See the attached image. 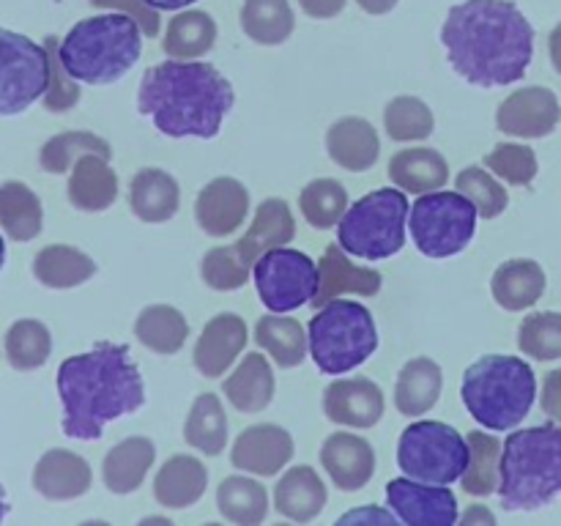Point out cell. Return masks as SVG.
<instances>
[{"mask_svg":"<svg viewBox=\"0 0 561 526\" xmlns=\"http://www.w3.org/2000/svg\"><path fill=\"white\" fill-rule=\"evenodd\" d=\"M449 66L469 85H515L535 58V27L513 0H463L442 25Z\"/></svg>","mask_w":561,"mask_h":526,"instance_id":"cell-1","label":"cell"},{"mask_svg":"<svg viewBox=\"0 0 561 526\" xmlns=\"http://www.w3.org/2000/svg\"><path fill=\"white\" fill-rule=\"evenodd\" d=\"M58 395L66 436L96 442L110 422L146 405V381L129 345L96 343L85 354L60 362Z\"/></svg>","mask_w":561,"mask_h":526,"instance_id":"cell-2","label":"cell"},{"mask_svg":"<svg viewBox=\"0 0 561 526\" xmlns=\"http://www.w3.org/2000/svg\"><path fill=\"white\" fill-rule=\"evenodd\" d=\"M236 91L217 66L203 60H162L142 75L137 110L164 137L214 140L233 110Z\"/></svg>","mask_w":561,"mask_h":526,"instance_id":"cell-3","label":"cell"},{"mask_svg":"<svg viewBox=\"0 0 561 526\" xmlns=\"http://www.w3.org/2000/svg\"><path fill=\"white\" fill-rule=\"evenodd\" d=\"M142 27L135 16L121 11L80 20L64 42L58 55L64 69L85 85H110L129 75L142 55Z\"/></svg>","mask_w":561,"mask_h":526,"instance_id":"cell-4","label":"cell"},{"mask_svg":"<svg viewBox=\"0 0 561 526\" xmlns=\"http://www.w3.org/2000/svg\"><path fill=\"white\" fill-rule=\"evenodd\" d=\"M561 493V427L537 425L504 438L499 499L507 513H531Z\"/></svg>","mask_w":561,"mask_h":526,"instance_id":"cell-5","label":"cell"},{"mask_svg":"<svg viewBox=\"0 0 561 526\" xmlns=\"http://www.w3.org/2000/svg\"><path fill=\"white\" fill-rule=\"evenodd\" d=\"M460 398L482 427L513 431L529 416L531 405H535V370L520 356L488 354L466 367Z\"/></svg>","mask_w":561,"mask_h":526,"instance_id":"cell-6","label":"cell"},{"mask_svg":"<svg viewBox=\"0 0 561 526\" xmlns=\"http://www.w3.org/2000/svg\"><path fill=\"white\" fill-rule=\"evenodd\" d=\"M310 356L327 376H343L365 365L378 351L376 318L351 299L327 301L307 323Z\"/></svg>","mask_w":561,"mask_h":526,"instance_id":"cell-7","label":"cell"},{"mask_svg":"<svg viewBox=\"0 0 561 526\" xmlns=\"http://www.w3.org/2000/svg\"><path fill=\"white\" fill-rule=\"evenodd\" d=\"M411 203L403 190L367 192L356 203H351L337 225V241L351 258L362 261H387L405 247V228H409Z\"/></svg>","mask_w":561,"mask_h":526,"instance_id":"cell-8","label":"cell"},{"mask_svg":"<svg viewBox=\"0 0 561 526\" xmlns=\"http://www.w3.org/2000/svg\"><path fill=\"white\" fill-rule=\"evenodd\" d=\"M471 447L458 427L436 420L411 422L400 433L398 466L405 477L431 485H453L466 474Z\"/></svg>","mask_w":561,"mask_h":526,"instance_id":"cell-9","label":"cell"},{"mask_svg":"<svg viewBox=\"0 0 561 526\" xmlns=\"http://www.w3.org/2000/svg\"><path fill=\"white\" fill-rule=\"evenodd\" d=\"M474 203L455 192H425L416 197L409 214V230L414 247L425 258H453L471 244L477 233Z\"/></svg>","mask_w":561,"mask_h":526,"instance_id":"cell-10","label":"cell"},{"mask_svg":"<svg viewBox=\"0 0 561 526\" xmlns=\"http://www.w3.org/2000/svg\"><path fill=\"white\" fill-rule=\"evenodd\" d=\"M257 296L268 312H294L312 305L318 294V261L290 247H274L257 258L252 268Z\"/></svg>","mask_w":561,"mask_h":526,"instance_id":"cell-11","label":"cell"},{"mask_svg":"<svg viewBox=\"0 0 561 526\" xmlns=\"http://www.w3.org/2000/svg\"><path fill=\"white\" fill-rule=\"evenodd\" d=\"M49 85V53L44 44L0 27V115H20Z\"/></svg>","mask_w":561,"mask_h":526,"instance_id":"cell-12","label":"cell"},{"mask_svg":"<svg viewBox=\"0 0 561 526\" xmlns=\"http://www.w3.org/2000/svg\"><path fill=\"white\" fill-rule=\"evenodd\" d=\"M387 504L400 524L409 526H453L458 524V496L449 485L394 477L387 482Z\"/></svg>","mask_w":561,"mask_h":526,"instance_id":"cell-13","label":"cell"},{"mask_svg":"<svg viewBox=\"0 0 561 526\" xmlns=\"http://www.w3.org/2000/svg\"><path fill=\"white\" fill-rule=\"evenodd\" d=\"M561 121V104L551 88L529 85L510 93L496 110V126L510 137L540 140L548 137Z\"/></svg>","mask_w":561,"mask_h":526,"instance_id":"cell-14","label":"cell"},{"mask_svg":"<svg viewBox=\"0 0 561 526\" xmlns=\"http://www.w3.org/2000/svg\"><path fill=\"white\" fill-rule=\"evenodd\" d=\"M294 436L285 427L261 422V425H250L239 433L233 449H230V464L247 474L274 477L294 460Z\"/></svg>","mask_w":561,"mask_h":526,"instance_id":"cell-15","label":"cell"},{"mask_svg":"<svg viewBox=\"0 0 561 526\" xmlns=\"http://www.w3.org/2000/svg\"><path fill=\"white\" fill-rule=\"evenodd\" d=\"M321 405L327 420H332L334 425L365 431V427L378 425L383 409H387V400H383V389L376 381L365 376H351L329 384L323 389Z\"/></svg>","mask_w":561,"mask_h":526,"instance_id":"cell-16","label":"cell"},{"mask_svg":"<svg viewBox=\"0 0 561 526\" xmlns=\"http://www.w3.org/2000/svg\"><path fill=\"white\" fill-rule=\"evenodd\" d=\"M247 214H250V192L230 175H217L197 192L195 222L211 239L233 236L244 225Z\"/></svg>","mask_w":561,"mask_h":526,"instance_id":"cell-17","label":"cell"},{"mask_svg":"<svg viewBox=\"0 0 561 526\" xmlns=\"http://www.w3.org/2000/svg\"><path fill=\"white\" fill-rule=\"evenodd\" d=\"M247 321L236 312H219L211 321L203 327L201 338H197L195 351H192V362H195L197 373L206 378H219L233 367L241 351L247 348Z\"/></svg>","mask_w":561,"mask_h":526,"instance_id":"cell-18","label":"cell"},{"mask_svg":"<svg viewBox=\"0 0 561 526\" xmlns=\"http://www.w3.org/2000/svg\"><path fill=\"white\" fill-rule=\"evenodd\" d=\"M321 464L340 491L356 493L376 474V449L356 433L337 431L321 444Z\"/></svg>","mask_w":561,"mask_h":526,"instance_id":"cell-19","label":"cell"},{"mask_svg":"<svg viewBox=\"0 0 561 526\" xmlns=\"http://www.w3.org/2000/svg\"><path fill=\"white\" fill-rule=\"evenodd\" d=\"M318 294L312 299V307L321 310L327 301L340 299V296H376L381 290L383 277L378 268L356 266L348 261V252L337 244H329L318 261Z\"/></svg>","mask_w":561,"mask_h":526,"instance_id":"cell-20","label":"cell"},{"mask_svg":"<svg viewBox=\"0 0 561 526\" xmlns=\"http://www.w3.org/2000/svg\"><path fill=\"white\" fill-rule=\"evenodd\" d=\"M93 471L82 455L71 449H47L33 469V488L49 502H69L91 491Z\"/></svg>","mask_w":561,"mask_h":526,"instance_id":"cell-21","label":"cell"},{"mask_svg":"<svg viewBox=\"0 0 561 526\" xmlns=\"http://www.w3.org/2000/svg\"><path fill=\"white\" fill-rule=\"evenodd\" d=\"M294 236L296 219L288 203H285L283 197H266V201L257 206L247 233L233 244V250L247 266L255 268L257 258H261L263 252L274 250V247H285L288 241H294Z\"/></svg>","mask_w":561,"mask_h":526,"instance_id":"cell-22","label":"cell"},{"mask_svg":"<svg viewBox=\"0 0 561 526\" xmlns=\"http://www.w3.org/2000/svg\"><path fill=\"white\" fill-rule=\"evenodd\" d=\"M327 153L337 168L348 170V173H365L378 162L381 137L370 121L359 118V115H345L329 126Z\"/></svg>","mask_w":561,"mask_h":526,"instance_id":"cell-23","label":"cell"},{"mask_svg":"<svg viewBox=\"0 0 561 526\" xmlns=\"http://www.w3.org/2000/svg\"><path fill=\"white\" fill-rule=\"evenodd\" d=\"M327 482L312 466H294L274 485V510L296 524L316 521L327 507Z\"/></svg>","mask_w":561,"mask_h":526,"instance_id":"cell-24","label":"cell"},{"mask_svg":"<svg viewBox=\"0 0 561 526\" xmlns=\"http://www.w3.org/2000/svg\"><path fill=\"white\" fill-rule=\"evenodd\" d=\"M129 208L148 225L168 222L181 208L179 181L162 168H140L131 175Z\"/></svg>","mask_w":561,"mask_h":526,"instance_id":"cell-25","label":"cell"},{"mask_svg":"<svg viewBox=\"0 0 561 526\" xmlns=\"http://www.w3.org/2000/svg\"><path fill=\"white\" fill-rule=\"evenodd\" d=\"M274 370L261 351H250L233 373L225 378L222 395L241 414H261L274 400Z\"/></svg>","mask_w":561,"mask_h":526,"instance_id":"cell-26","label":"cell"},{"mask_svg":"<svg viewBox=\"0 0 561 526\" xmlns=\"http://www.w3.org/2000/svg\"><path fill=\"white\" fill-rule=\"evenodd\" d=\"M548 277L542 266L531 258H513L504 261L491 277V294L499 307L507 312H520L535 307L546 294Z\"/></svg>","mask_w":561,"mask_h":526,"instance_id":"cell-27","label":"cell"},{"mask_svg":"<svg viewBox=\"0 0 561 526\" xmlns=\"http://www.w3.org/2000/svg\"><path fill=\"white\" fill-rule=\"evenodd\" d=\"M208 488V469L195 455H170L153 477V499L168 510L201 502Z\"/></svg>","mask_w":561,"mask_h":526,"instance_id":"cell-28","label":"cell"},{"mask_svg":"<svg viewBox=\"0 0 561 526\" xmlns=\"http://www.w3.org/2000/svg\"><path fill=\"white\" fill-rule=\"evenodd\" d=\"M157 460V447L146 436H129L115 444L102 460V480L104 488L115 496L135 493L146 482V474L151 471Z\"/></svg>","mask_w":561,"mask_h":526,"instance_id":"cell-29","label":"cell"},{"mask_svg":"<svg viewBox=\"0 0 561 526\" xmlns=\"http://www.w3.org/2000/svg\"><path fill=\"white\" fill-rule=\"evenodd\" d=\"M389 179L405 195H425L447 186L449 164L436 148H403L389 159Z\"/></svg>","mask_w":561,"mask_h":526,"instance_id":"cell-30","label":"cell"},{"mask_svg":"<svg viewBox=\"0 0 561 526\" xmlns=\"http://www.w3.org/2000/svg\"><path fill=\"white\" fill-rule=\"evenodd\" d=\"M118 197V175L110 168V159L99 153H88L71 168L69 175V203L80 211L99 214L107 211Z\"/></svg>","mask_w":561,"mask_h":526,"instance_id":"cell-31","label":"cell"},{"mask_svg":"<svg viewBox=\"0 0 561 526\" xmlns=\"http://www.w3.org/2000/svg\"><path fill=\"white\" fill-rule=\"evenodd\" d=\"M444 389V370L431 356L409 359L394 384V405L405 416H422L438 403Z\"/></svg>","mask_w":561,"mask_h":526,"instance_id":"cell-32","label":"cell"},{"mask_svg":"<svg viewBox=\"0 0 561 526\" xmlns=\"http://www.w3.org/2000/svg\"><path fill=\"white\" fill-rule=\"evenodd\" d=\"M255 343L285 370L299 367L305 356L310 354V340H307L305 327L285 312H268V316L257 318Z\"/></svg>","mask_w":561,"mask_h":526,"instance_id":"cell-33","label":"cell"},{"mask_svg":"<svg viewBox=\"0 0 561 526\" xmlns=\"http://www.w3.org/2000/svg\"><path fill=\"white\" fill-rule=\"evenodd\" d=\"M217 44V22L208 11L184 9L168 22L162 49L168 58L197 60L208 55Z\"/></svg>","mask_w":561,"mask_h":526,"instance_id":"cell-34","label":"cell"},{"mask_svg":"<svg viewBox=\"0 0 561 526\" xmlns=\"http://www.w3.org/2000/svg\"><path fill=\"white\" fill-rule=\"evenodd\" d=\"M96 274V263L91 255L69 244H49L33 258V277L55 290L77 288Z\"/></svg>","mask_w":561,"mask_h":526,"instance_id":"cell-35","label":"cell"},{"mask_svg":"<svg viewBox=\"0 0 561 526\" xmlns=\"http://www.w3.org/2000/svg\"><path fill=\"white\" fill-rule=\"evenodd\" d=\"M0 228L11 241H31L44 228V208L36 192L22 181L0 184Z\"/></svg>","mask_w":561,"mask_h":526,"instance_id":"cell-36","label":"cell"},{"mask_svg":"<svg viewBox=\"0 0 561 526\" xmlns=\"http://www.w3.org/2000/svg\"><path fill=\"white\" fill-rule=\"evenodd\" d=\"M184 442L208 458L228 447V414H225L222 400L214 392H203L195 398L184 422Z\"/></svg>","mask_w":561,"mask_h":526,"instance_id":"cell-37","label":"cell"},{"mask_svg":"<svg viewBox=\"0 0 561 526\" xmlns=\"http://www.w3.org/2000/svg\"><path fill=\"white\" fill-rule=\"evenodd\" d=\"M135 338L153 354H179L190 338V323L173 305L142 307L135 321Z\"/></svg>","mask_w":561,"mask_h":526,"instance_id":"cell-38","label":"cell"},{"mask_svg":"<svg viewBox=\"0 0 561 526\" xmlns=\"http://www.w3.org/2000/svg\"><path fill=\"white\" fill-rule=\"evenodd\" d=\"M217 507L222 518L239 526H255L268 515V493L255 477L230 474L217 488Z\"/></svg>","mask_w":561,"mask_h":526,"instance_id":"cell-39","label":"cell"},{"mask_svg":"<svg viewBox=\"0 0 561 526\" xmlns=\"http://www.w3.org/2000/svg\"><path fill=\"white\" fill-rule=\"evenodd\" d=\"M471 458L466 466V474L460 477V488L469 496H491L499 493V482H502V449L504 444L496 436L485 431H471L469 436Z\"/></svg>","mask_w":561,"mask_h":526,"instance_id":"cell-40","label":"cell"},{"mask_svg":"<svg viewBox=\"0 0 561 526\" xmlns=\"http://www.w3.org/2000/svg\"><path fill=\"white\" fill-rule=\"evenodd\" d=\"M241 27L261 47H277L294 33L296 14L288 0H244Z\"/></svg>","mask_w":561,"mask_h":526,"instance_id":"cell-41","label":"cell"},{"mask_svg":"<svg viewBox=\"0 0 561 526\" xmlns=\"http://www.w3.org/2000/svg\"><path fill=\"white\" fill-rule=\"evenodd\" d=\"M88 153H99V157L110 159L113 157V148H110L107 140H102L93 132H60V135L49 137L47 142L42 146V153H38V162L47 173L53 175H64L80 162L82 157Z\"/></svg>","mask_w":561,"mask_h":526,"instance_id":"cell-42","label":"cell"},{"mask_svg":"<svg viewBox=\"0 0 561 526\" xmlns=\"http://www.w3.org/2000/svg\"><path fill=\"white\" fill-rule=\"evenodd\" d=\"M53 354V334L36 318H20L5 332V359L14 370L27 373L42 367Z\"/></svg>","mask_w":561,"mask_h":526,"instance_id":"cell-43","label":"cell"},{"mask_svg":"<svg viewBox=\"0 0 561 526\" xmlns=\"http://www.w3.org/2000/svg\"><path fill=\"white\" fill-rule=\"evenodd\" d=\"M299 208L307 225L316 230L337 228L343 214L348 211V192L334 179H316L301 190Z\"/></svg>","mask_w":561,"mask_h":526,"instance_id":"cell-44","label":"cell"},{"mask_svg":"<svg viewBox=\"0 0 561 526\" xmlns=\"http://www.w3.org/2000/svg\"><path fill=\"white\" fill-rule=\"evenodd\" d=\"M383 129L394 142L427 140L436 129V118L420 96H394L383 110Z\"/></svg>","mask_w":561,"mask_h":526,"instance_id":"cell-45","label":"cell"},{"mask_svg":"<svg viewBox=\"0 0 561 526\" xmlns=\"http://www.w3.org/2000/svg\"><path fill=\"white\" fill-rule=\"evenodd\" d=\"M518 348L537 362L561 359V312H531L518 327Z\"/></svg>","mask_w":561,"mask_h":526,"instance_id":"cell-46","label":"cell"},{"mask_svg":"<svg viewBox=\"0 0 561 526\" xmlns=\"http://www.w3.org/2000/svg\"><path fill=\"white\" fill-rule=\"evenodd\" d=\"M455 186H458L460 195L469 197L477 206L482 219H493L510 206V195L502 186V181L491 173V170H482L480 164H471V168H463L455 179Z\"/></svg>","mask_w":561,"mask_h":526,"instance_id":"cell-47","label":"cell"},{"mask_svg":"<svg viewBox=\"0 0 561 526\" xmlns=\"http://www.w3.org/2000/svg\"><path fill=\"white\" fill-rule=\"evenodd\" d=\"M201 277L208 288L228 294V290L244 288L247 279L252 277V268L236 255L233 244H222V247H211V250L203 255Z\"/></svg>","mask_w":561,"mask_h":526,"instance_id":"cell-48","label":"cell"},{"mask_svg":"<svg viewBox=\"0 0 561 526\" xmlns=\"http://www.w3.org/2000/svg\"><path fill=\"white\" fill-rule=\"evenodd\" d=\"M485 168L507 184L529 186L540 164H537V153L524 142H499L485 157Z\"/></svg>","mask_w":561,"mask_h":526,"instance_id":"cell-49","label":"cell"},{"mask_svg":"<svg viewBox=\"0 0 561 526\" xmlns=\"http://www.w3.org/2000/svg\"><path fill=\"white\" fill-rule=\"evenodd\" d=\"M58 44L60 42L55 36H49L47 42H44V47H47L49 53V85L47 91H44L42 102L49 113H66V110H71L80 102V85H77L75 77H71L69 71L64 69V64H60Z\"/></svg>","mask_w":561,"mask_h":526,"instance_id":"cell-50","label":"cell"},{"mask_svg":"<svg viewBox=\"0 0 561 526\" xmlns=\"http://www.w3.org/2000/svg\"><path fill=\"white\" fill-rule=\"evenodd\" d=\"M91 5H96V9L102 11H121V14L135 16L148 38H157L159 31H162L159 11L146 5V0H91Z\"/></svg>","mask_w":561,"mask_h":526,"instance_id":"cell-51","label":"cell"},{"mask_svg":"<svg viewBox=\"0 0 561 526\" xmlns=\"http://www.w3.org/2000/svg\"><path fill=\"white\" fill-rule=\"evenodd\" d=\"M540 405L546 411V416H551L557 425H561V367L548 373L546 381H542Z\"/></svg>","mask_w":561,"mask_h":526,"instance_id":"cell-52","label":"cell"},{"mask_svg":"<svg viewBox=\"0 0 561 526\" xmlns=\"http://www.w3.org/2000/svg\"><path fill=\"white\" fill-rule=\"evenodd\" d=\"M362 521H376V524H400L398 515L392 510H383V507H356L351 513L340 515L337 524H362Z\"/></svg>","mask_w":561,"mask_h":526,"instance_id":"cell-53","label":"cell"},{"mask_svg":"<svg viewBox=\"0 0 561 526\" xmlns=\"http://www.w3.org/2000/svg\"><path fill=\"white\" fill-rule=\"evenodd\" d=\"M299 9L312 20H334L343 14L345 0H299Z\"/></svg>","mask_w":561,"mask_h":526,"instance_id":"cell-54","label":"cell"},{"mask_svg":"<svg viewBox=\"0 0 561 526\" xmlns=\"http://www.w3.org/2000/svg\"><path fill=\"white\" fill-rule=\"evenodd\" d=\"M460 524L463 526H477V524H485V526H493L496 524V515L491 513V510L485 507V504H471L469 510H466L463 515H460Z\"/></svg>","mask_w":561,"mask_h":526,"instance_id":"cell-55","label":"cell"},{"mask_svg":"<svg viewBox=\"0 0 561 526\" xmlns=\"http://www.w3.org/2000/svg\"><path fill=\"white\" fill-rule=\"evenodd\" d=\"M356 3H359V9L365 11V14L383 16V14H389V11H392L400 0H356Z\"/></svg>","mask_w":561,"mask_h":526,"instance_id":"cell-56","label":"cell"},{"mask_svg":"<svg viewBox=\"0 0 561 526\" xmlns=\"http://www.w3.org/2000/svg\"><path fill=\"white\" fill-rule=\"evenodd\" d=\"M548 55H551L553 69H557L561 75V22L557 27H553L551 36H548Z\"/></svg>","mask_w":561,"mask_h":526,"instance_id":"cell-57","label":"cell"},{"mask_svg":"<svg viewBox=\"0 0 561 526\" xmlns=\"http://www.w3.org/2000/svg\"><path fill=\"white\" fill-rule=\"evenodd\" d=\"M192 3H197V0H146V5H151L157 11H184Z\"/></svg>","mask_w":561,"mask_h":526,"instance_id":"cell-58","label":"cell"},{"mask_svg":"<svg viewBox=\"0 0 561 526\" xmlns=\"http://www.w3.org/2000/svg\"><path fill=\"white\" fill-rule=\"evenodd\" d=\"M5 513H9V499H5V488L3 482H0V524H3Z\"/></svg>","mask_w":561,"mask_h":526,"instance_id":"cell-59","label":"cell"},{"mask_svg":"<svg viewBox=\"0 0 561 526\" xmlns=\"http://www.w3.org/2000/svg\"><path fill=\"white\" fill-rule=\"evenodd\" d=\"M142 524H170L168 518H157V515H151V518H146Z\"/></svg>","mask_w":561,"mask_h":526,"instance_id":"cell-60","label":"cell"},{"mask_svg":"<svg viewBox=\"0 0 561 526\" xmlns=\"http://www.w3.org/2000/svg\"><path fill=\"white\" fill-rule=\"evenodd\" d=\"M3 263H5V241L3 236H0V268H3Z\"/></svg>","mask_w":561,"mask_h":526,"instance_id":"cell-61","label":"cell"}]
</instances>
